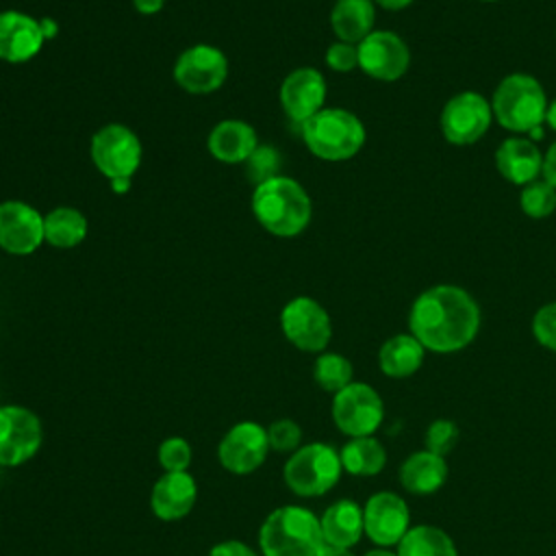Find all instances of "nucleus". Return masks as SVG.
<instances>
[{
    "label": "nucleus",
    "mask_w": 556,
    "mask_h": 556,
    "mask_svg": "<svg viewBox=\"0 0 556 556\" xmlns=\"http://www.w3.org/2000/svg\"><path fill=\"white\" fill-rule=\"evenodd\" d=\"M408 330L426 350L452 354L476 339L480 306L463 287L434 285L415 298L408 311Z\"/></svg>",
    "instance_id": "nucleus-1"
},
{
    "label": "nucleus",
    "mask_w": 556,
    "mask_h": 556,
    "mask_svg": "<svg viewBox=\"0 0 556 556\" xmlns=\"http://www.w3.org/2000/svg\"><path fill=\"white\" fill-rule=\"evenodd\" d=\"M252 213L269 235L289 239L308 226L313 204L295 178L274 176L254 187Z\"/></svg>",
    "instance_id": "nucleus-2"
},
{
    "label": "nucleus",
    "mask_w": 556,
    "mask_h": 556,
    "mask_svg": "<svg viewBox=\"0 0 556 556\" xmlns=\"http://www.w3.org/2000/svg\"><path fill=\"white\" fill-rule=\"evenodd\" d=\"M263 556H321L326 541L319 519L304 506H280L271 510L261 530Z\"/></svg>",
    "instance_id": "nucleus-3"
},
{
    "label": "nucleus",
    "mask_w": 556,
    "mask_h": 556,
    "mask_svg": "<svg viewBox=\"0 0 556 556\" xmlns=\"http://www.w3.org/2000/svg\"><path fill=\"white\" fill-rule=\"evenodd\" d=\"M547 104L543 85L523 72L504 76L491 96L493 119L515 135H530L543 128Z\"/></svg>",
    "instance_id": "nucleus-4"
},
{
    "label": "nucleus",
    "mask_w": 556,
    "mask_h": 556,
    "mask_svg": "<svg viewBox=\"0 0 556 556\" xmlns=\"http://www.w3.org/2000/svg\"><path fill=\"white\" fill-rule=\"evenodd\" d=\"M306 148L324 161H348L361 152L367 132L363 122L348 109H321L302 124Z\"/></svg>",
    "instance_id": "nucleus-5"
},
{
    "label": "nucleus",
    "mask_w": 556,
    "mask_h": 556,
    "mask_svg": "<svg viewBox=\"0 0 556 556\" xmlns=\"http://www.w3.org/2000/svg\"><path fill=\"white\" fill-rule=\"evenodd\" d=\"M339 452L328 443H308L291 452L282 467L285 484L300 497H319L341 478Z\"/></svg>",
    "instance_id": "nucleus-6"
},
{
    "label": "nucleus",
    "mask_w": 556,
    "mask_h": 556,
    "mask_svg": "<svg viewBox=\"0 0 556 556\" xmlns=\"http://www.w3.org/2000/svg\"><path fill=\"white\" fill-rule=\"evenodd\" d=\"M89 156L96 169L109 180L132 178L141 165V141L137 132L124 124H104L89 143Z\"/></svg>",
    "instance_id": "nucleus-7"
},
{
    "label": "nucleus",
    "mask_w": 556,
    "mask_h": 556,
    "mask_svg": "<svg viewBox=\"0 0 556 556\" xmlns=\"http://www.w3.org/2000/svg\"><path fill=\"white\" fill-rule=\"evenodd\" d=\"M280 330L302 352H324L332 337L328 311L308 295L289 300L280 311Z\"/></svg>",
    "instance_id": "nucleus-8"
},
{
    "label": "nucleus",
    "mask_w": 556,
    "mask_h": 556,
    "mask_svg": "<svg viewBox=\"0 0 556 556\" xmlns=\"http://www.w3.org/2000/svg\"><path fill=\"white\" fill-rule=\"evenodd\" d=\"M332 421L334 426L354 437H371L384 417V404L378 391L365 382H350L332 397Z\"/></svg>",
    "instance_id": "nucleus-9"
},
{
    "label": "nucleus",
    "mask_w": 556,
    "mask_h": 556,
    "mask_svg": "<svg viewBox=\"0 0 556 556\" xmlns=\"http://www.w3.org/2000/svg\"><path fill=\"white\" fill-rule=\"evenodd\" d=\"M439 122L447 143L471 146L486 135L493 122L491 102L478 91H460L443 104Z\"/></svg>",
    "instance_id": "nucleus-10"
},
{
    "label": "nucleus",
    "mask_w": 556,
    "mask_h": 556,
    "mask_svg": "<svg viewBox=\"0 0 556 556\" xmlns=\"http://www.w3.org/2000/svg\"><path fill=\"white\" fill-rule=\"evenodd\" d=\"M228 76L226 54L211 43H193L174 63V80L187 93L204 96L217 91Z\"/></svg>",
    "instance_id": "nucleus-11"
},
{
    "label": "nucleus",
    "mask_w": 556,
    "mask_h": 556,
    "mask_svg": "<svg viewBox=\"0 0 556 556\" xmlns=\"http://www.w3.org/2000/svg\"><path fill=\"white\" fill-rule=\"evenodd\" d=\"M43 441L39 417L17 404L0 406V467H15L30 460Z\"/></svg>",
    "instance_id": "nucleus-12"
},
{
    "label": "nucleus",
    "mask_w": 556,
    "mask_h": 556,
    "mask_svg": "<svg viewBox=\"0 0 556 556\" xmlns=\"http://www.w3.org/2000/svg\"><path fill=\"white\" fill-rule=\"evenodd\" d=\"M358 67L374 80H400L410 65L406 41L391 30H371L358 46Z\"/></svg>",
    "instance_id": "nucleus-13"
},
{
    "label": "nucleus",
    "mask_w": 556,
    "mask_h": 556,
    "mask_svg": "<svg viewBox=\"0 0 556 556\" xmlns=\"http://www.w3.org/2000/svg\"><path fill=\"white\" fill-rule=\"evenodd\" d=\"M269 452L267 428L256 421L235 424L217 445V458L222 467L235 476H248L256 471Z\"/></svg>",
    "instance_id": "nucleus-14"
},
{
    "label": "nucleus",
    "mask_w": 556,
    "mask_h": 556,
    "mask_svg": "<svg viewBox=\"0 0 556 556\" xmlns=\"http://www.w3.org/2000/svg\"><path fill=\"white\" fill-rule=\"evenodd\" d=\"M43 215L22 202H0V248L13 256H28L43 243Z\"/></svg>",
    "instance_id": "nucleus-15"
},
{
    "label": "nucleus",
    "mask_w": 556,
    "mask_h": 556,
    "mask_svg": "<svg viewBox=\"0 0 556 556\" xmlns=\"http://www.w3.org/2000/svg\"><path fill=\"white\" fill-rule=\"evenodd\" d=\"M363 521L365 534L378 547H391L397 545L408 532L410 513L406 502L397 493L378 491L367 500L363 508Z\"/></svg>",
    "instance_id": "nucleus-16"
},
{
    "label": "nucleus",
    "mask_w": 556,
    "mask_h": 556,
    "mask_svg": "<svg viewBox=\"0 0 556 556\" xmlns=\"http://www.w3.org/2000/svg\"><path fill=\"white\" fill-rule=\"evenodd\" d=\"M278 98L287 117L302 126L324 109L326 80L315 67H298L285 76Z\"/></svg>",
    "instance_id": "nucleus-17"
},
{
    "label": "nucleus",
    "mask_w": 556,
    "mask_h": 556,
    "mask_svg": "<svg viewBox=\"0 0 556 556\" xmlns=\"http://www.w3.org/2000/svg\"><path fill=\"white\" fill-rule=\"evenodd\" d=\"M39 20L15 9L0 11V61L26 63L43 48Z\"/></svg>",
    "instance_id": "nucleus-18"
},
{
    "label": "nucleus",
    "mask_w": 556,
    "mask_h": 556,
    "mask_svg": "<svg viewBox=\"0 0 556 556\" xmlns=\"http://www.w3.org/2000/svg\"><path fill=\"white\" fill-rule=\"evenodd\" d=\"M198 500V486L187 471H165L152 486L150 508L163 521H176L191 513Z\"/></svg>",
    "instance_id": "nucleus-19"
},
{
    "label": "nucleus",
    "mask_w": 556,
    "mask_h": 556,
    "mask_svg": "<svg viewBox=\"0 0 556 556\" xmlns=\"http://www.w3.org/2000/svg\"><path fill=\"white\" fill-rule=\"evenodd\" d=\"M495 167L508 182L523 187L541 176L543 154L528 137H508L495 150Z\"/></svg>",
    "instance_id": "nucleus-20"
},
{
    "label": "nucleus",
    "mask_w": 556,
    "mask_h": 556,
    "mask_svg": "<svg viewBox=\"0 0 556 556\" xmlns=\"http://www.w3.org/2000/svg\"><path fill=\"white\" fill-rule=\"evenodd\" d=\"M206 148L213 159L228 165H237L245 163L252 156V152L258 148V137L248 122L224 119L211 128Z\"/></svg>",
    "instance_id": "nucleus-21"
},
{
    "label": "nucleus",
    "mask_w": 556,
    "mask_h": 556,
    "mask_svg": "<svg viewBox=\"0 0 556 556\" xmlns=\"http://www.w3.org/2000/svg\"><path fill=\"white\" fill-rule=\"evenodd\" d=\"M321 534L326 545L332 547H343L350 549L356 545L365 532V521H363V508L354 500H339L330 504L321 519Z\"/></svg>",
    "instance_id": "nucleus-22"
},
{
    "label": "nucleus",
    "mask_w": 556,
    "mask_h": 556,
    "mask_svg": "<svg viewBox=\"0 0 556 556\" xmlns=\"http://www.w3.org/2000/svg\"><path fill=\"white\" fill-rule=\"evenodd\" d=\"M400 482L413 495H430L439 491L447 480L445 456L432 454L428 450L413 452L400 467Z\"/></svg>",
    "instance_id": "nucleus-23"
},
{
    "label": "nucleus",
    "mask_w": 556,
    "mask_h": 556,
    "mask_svg": "<svg viewBox=\"0 0 556 556\" xmlns=\"http://www.w3.org/2000/svg\"><path fill=\"white\" fill-rule=\"evenodd\" d=\"M376 22L374 0H337L330 11V26L339 41L358 46Z\"/></svg>",
    "instance_id": "nucleus-24"
},
{
    "label": "nucleus",
    "mask_w": 556,
    "mask_h": 556,
    "mask_svg": "<svg viewBox=\"0 0 556 556\" xmlns=\"http://www.w3.org/2000/svg\"><path fill=\"white\" fill-rule=\"evenodd\" d=\"M426 356V348L408 332L393 334L380 345L378 367L389 378H408L413 376Z\"/></svg>",
    "instance_id": "nucleus-25"
},
{
    "label": "nucleus",
    "mask_w": 556,
    "mask_h": 556,
    "mask_svg": "<svg viewBox=\"0 0 556 556\" xmlns=\"http://www.w3.org/2000/svg\"><path fill=\"white\" fill-rule=\"evenodd\" d=\"M89 230L87 217L72 206H59L43 215V239L52 248H76L85 241Z\"/></svg>",
    "instance_id": "nucleus-26"
},
{
    "label": "nucleus",
    "mask_w": 556,
    "mask_h": 556,
    "mask_svg": "<svg viewBox=\"0 0 556 556\" xmlns=\"http://www.w3.org/2000/svg\"><path fill=\"white\" fill-rule=\"evenodd\" d=\"M343 471L352 476H376L387 465V452L384 445L374 437H354L350 439L341 452H339Z\"/></svg>",
    "instance_id": "nucleus-27"
},
{
    "label": "nucleus",
    "mask_w": 556,
    "mask_h": 556,
    "mask_svg": "<svg viewBox=\"0 0 556 556\" xmlns=\"http://www.w3.org/2000/svg\"><path fill=\"white\" fill-rule=\"evenodd\" d=\"M397 556H458L447 532L434 526H415L397 543Z\"/></svg>",
    "instance_id": "nucleus-28"
},
{
    "label": "nucleus",
    "mask_w": 556,
    "mask_h": 556,
    "mask_svg": "<svg viewBox=\"0 0 556 556\" xmlns=\"http://www.w3.org/2000/svg\"><path fill=\"white\" fill-rule=\"evenodd\" d=\"M352 363L337 352H321L313 365L315 382L328 393H339L345 389L352 382Z\"/></svg>",
    "instance_id": "nucleus-29"
},
{
    "label": "nucleus",
    "mask_w": 556,
    "mask_h": 556,
    "mask_svg": "<svg viewBox=\"0 0 556 556\" xmlns=\"http://www.w3.org/2000/svg\"><path fill=\"white\" fill-rule=\"evenodd\" d=\"M519 206L528 217L545 219L556 211V189L547 180L536 178L521 187Z\"/></svg>",
    "instance_id": "nucleus-30"
},
{
    "label": "nucleus",
    "mask_w": 556,
    "mask_h": 556,
    "mask_svg": "<svg viewBox=\"0 0 556 556\" xmlns=\"http://www.w3.org/2000/svg\"><path fill=\"white\" fill-rule=\"evenodd\" d=\"M156 458L165 471H187L191 465V445L182 437H167L161 441Z\"/></svg>",
    "instance_id": "nucleus-31"
},
{
    "label": "nucleus",
    "mask_w": 556,
    "mask_h": 556,
    "mask_svg": "<svg viewBox=\"0 0 556 556\" xmlns=\"http://www.w3.org/2000/svg\"><path fill=\"white\" fill-rule=\"evenodd\" d=\"M458 426L452 419H434L426 430V450L439 456H447L458 443Z\"/></svg>",
    "instance_id": "nucleus-32"
},
{
    "label": "nucleus",
    "mask_w": 556,
    "mask_h": 556,
    "mask_svg": "<svg viewBox=\"0 0 556 556\" xmlns=\"http://www.w3.org/2000/svg\"><path fill=\"white\" fill-rule=\"evenodd\" d=\"M267 441L274 452H295L302 441V428L293 419L280 417L269 424Z\"/></svg>",
    "instance_id": "nucleus-33"
},
{
    "label": "nucleus",
    "mask_w": 556,
    "mask_h": 556,
    "mask_svg": "<svg viewBox=\"0 0 556 556\" xmlns=\"http://www.w3.org/2000/svg\"><path fill=\"white\" fill-rule=\"evenodd\" d=\"M248 165V176L261 185L274 176H280L278 174V167H280V154L271 148V146H258L252 156L245 161Z\"/></svg>",
    "instance_id": "nucleus-34"
},
{
    "label": "nucleus",
    "mask_w": 556,
    "mask_h": 556,
    "mask_svg": "<svg viewBox=\"0 0 556 556\" xmlns=\"http://www.w3.org/2000/svg\"><path fill=\"white\" fill-rule=\"evenodd\" d=\"M532 337L545 350L556 352V302H547L534 313Z\"/></svg>",
    "instance_id": "nucleus-35"
},
{
    "label": "nucleus",
    "mask_w": 556,
    "mask_h": 556,
    "mask_svg": "<svg viewBox=\"0 0 556 556\" xmlns=\"http://www.w3.org/2000/svg\"><path fill=\"white\" fill-rule=\"evenodd\" d=\"M326 65L334 72H352L358 67V48L354 43L334 41L326 50Z\"/></svg>",
    "instance_id": "nucleus-36"
},
{
    "label": "nucleus",
    "mask_w": 556,
    "mask_h": 556,
    "mask_svg": "<svg viewBox=\"0 0 556 556\" xmlns=\"http://www.w3.org/2000/svg\"><path fill=\"white\" fill-rule=\"evenodd\" d=\"M208 556H258V554L250 545H245L243 541L228 539V541H222V543L213 545Z\"/></svg>",
    "instance_id": "nucleus-37"
},
{
    "label": "nucleus",
    "mask_w": 556,
    "mask_h": 556,
    "mask_svg": "<svg viewBox=\"0 0 556 556\" xmlns=\"http://www.w3.org/2000/svg\"><path fill=\"white\" fill-rule=\"evenodd\" d=\"M543 180H547L556 189V141L547 148L543 154V169H541Z\"/></svg>",
    "instance_id": "nucleus-38"
},
{
    "label": "nucleus",
    "mask_w": 556,
    "mask_h": 556,
    "mask_svg": "<svg viewBox=\"0 0 556 556\" xmlns=\"http://www.w3.org/2000/svg\"><path fill=\"white\" fill-rule=\"evenodd\" d=\"M165 0H132V7L141 13V15H154L163 9Z\"/></svg>",
    "instance_id": "nucleus-39"
},
{
    "label": "nucleus",
    "mask_w": 556,
    "mask_h": 556,
    "mask_svg": "<svg viewBox=\"0 0 556 556\" xmlns=\"http://www.w3.org/2000/svg\"><path fill=\"white\" fill-rule=\"evenodd\" d=\"M39 24H41V33H43L46 41L54 39L59 35V26H56V22L52 17H43V20H39Z\"/></svg>",
    "instance_id": "nucleus-40"
},
{
    "label": "nucleus",
    "mask_w": 556,
    "mask_h": 556,
    "mask_svg": "<svg viewBox=\"0 0 556 556\" xmlns=\"http://www.w3.org/2000/svg\"><path fill=\"white\" fill-rule=\"evenodd\" d=\"M374 4L387 9V11H402L408 4H413V0H374Z\"/></svg>",
    "instance_id": "nucleus-41"
},
{
    "label": "nucleus",
    "mask_w": 556,
    "mask_h": 556,
    "mask_svg": "<svg viewBox=\"0 0 556 556\" xmlns=\"http://www.w3.org/2000/svg\"><path fill=\"white\" fill-rule=\"evenodd\" d=\"M111 189H113V193H126L130 189V178L111 180Z\"/></svg>",
    "instance_id": "nucleus-42"
},
{
    "label": "nucleus",
    "mask_w": 556,
    "mask_h": 556,
    "mask_svg": "<svg viewBox=\"0 0 556 556\" xmlns=\"http://www.w3.org/2000/svg\"><path fill=\"white\" fill-rule=\"evenodd\" d=\"M545 124L556 132V100H552L547 104V113H545Z\"/></svg>",
    "instance_id": "nucleus-43"
},
{
    "label": "nucleus",
    "mask_w": 556,
    "mask_h": 556,
    "mask_svg": "<svg viewBox=\"0 0 556 556\" xmlns=\"http://www.w3.org/2000/svg\"><path fill=\"white\" fill-rule=\"evenodd\" d=\"M321 556H354L350 549H343V547H332V545H326Z\"/></svg>",
    "instance_id": "nucleus-44"
},
{
    "label": "nucleus",
    "mask_w": 556,
    "mask_h": 556,
    "mask_svg": "<svg viewBox=\"0 0 556 556\" xmlns=\"http://www.w3.org/2000/svg\"><path fill=\"white\" fill-rule=\"evenodd\" d=\"M363 556H397V554L389 552L387 547H378V549H371V552H367V554H363Z\"/></svg>",
    "instance_id": "nucleus-45"
},
{
    "label": "nucleus",
    "mask_w": 556,
    "mask_h": 556,
    "mask_svg": "<svg viewBox=\"0 0 556 556\" xmlns=\"http://www.w3.org/2000/svg\"><path fill=\"white\" fill-rule=\"evenodd\" d=\"M480 2H495V0H480Z\"/></svg>",
    "instance_id": "nucleus-46"
}]
</instances>
